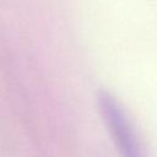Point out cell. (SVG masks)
I'll return each instance as SVG.
<instances>
[{
    "instance_id": "obj_1",
    "label": "cell",
    "mask_w": 157,
    "mask_h": 157,
    "mask_svg": "<svg viewBox=\"0 0 157 157\" xmlns=\"http://www.w3.org/2000/svg\"><path fill=\"white\" fill-rule=\"evenodd\" d=\"M97 104L121 157H145L140 140L119 102L109 92L99 91Z\"/></svg>"
}]
</instances>
